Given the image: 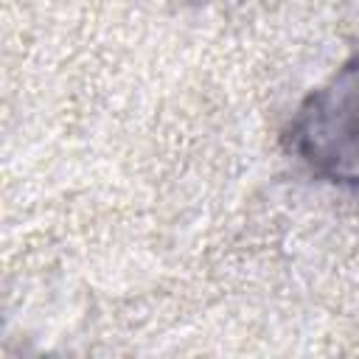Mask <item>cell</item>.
I'll return each mask as SVG.
<instances>
[{
    "mask_svg": "<svg viewBox=\"0 0 359 359\" xmlns=\"http://www.w3.org/2000/svg\"><path fill=\"white\" fill-rule=\"evenodd\" d=\"M283 137L314 180L359 194V50L300 101Z\"/></svg>",
    "mask_w": 359,
    "mask_h": 359,
    "instance_id": "cell-1",
    "label": "cell"
},
{
    "mask_svg": "<svg viewBox=\"0 0 359 359\" xmlns=\"http://www.w3.org/2000/svg\"><path fill=\"white\" fill-rule=\"evenodd\" d=\"M196 3H199V0H196Z\"/></svg>",
    "mask_w": 359,
    "mask_h": 359,
    "instance_id": "cell-2",
    "label": "cell"
}]
</instances>
